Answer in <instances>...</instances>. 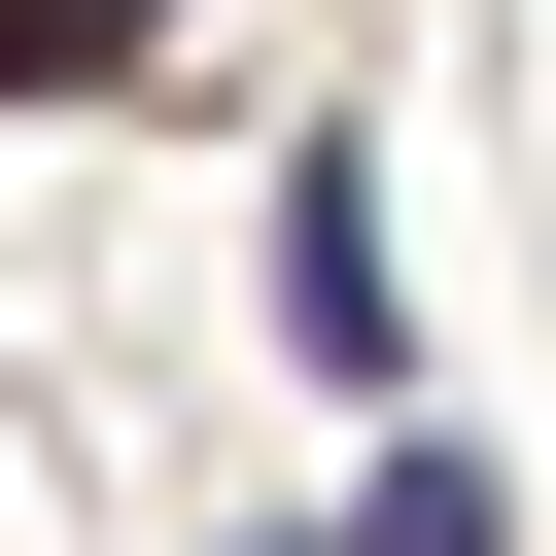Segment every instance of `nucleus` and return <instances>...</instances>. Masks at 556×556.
Masks as SVG:
<instances>
[{
    "instance_id": "nucleus-1",
    "label": "nucleus",
    "mask_w": 556,
    "mask_h": 556,
    "mask_svg": "<svg viewBox=\"0 0 556 556\" xmlns=\"http://www.w3.org/2000/svg\"><path fill=\"white\" fill-rule=\"evenodd\" d=\"M278 382L417 417V278H382V139H278Z\"/></svg>"
},
{
    "instance_id": "nucleus-2",
    "label": "nucleus",
    "mask_w": 556,
    "mask_h": 556,
    "mask_svg": "<svg viewBox=\"0 0 556 556\" xmlns=\"http://www.w3.org/2000/svg\"><path fill=\"white\" fill-rule=\"evenodd\" d=\"M313 556H521V486H486L452 417H348V521H313Z\"/></svg>"
}]
</instances>
